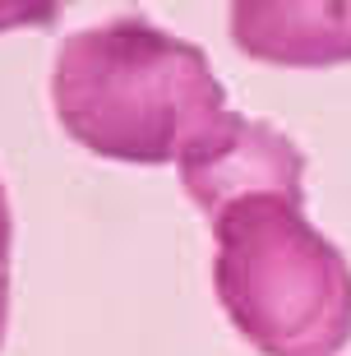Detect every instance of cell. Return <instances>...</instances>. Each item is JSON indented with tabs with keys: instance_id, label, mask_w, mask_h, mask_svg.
Instances as JSON below:
<instances>
[{
	"instance_id": "cell-5",
	"label": "cell",
	"mask_w": 351,
	"mask_h": 356,
	"mask_svg": "<svg viewBox=\"0 0 351 356\" xmlns=\"http://www.w3.org/2000/svg\"><path fill=\"white\" fill-rule=\"evenodd\" d=\"M5 301H10V199L0 185V333H5Z\"/></svg>"
},
{
	"instance_id": "cell-4",
	"label": "cell",
	"mask_w": 351,
	"mask_h": 356,
	"mask_svg": "<svg viewBox=\"0 0 351 356\" xmlns=\"http://www.w3.org/2000/svg\"><path fill=\"white\" fill-rule=\"evenodd\" d=\"M231 38L277 65L351 60V5H231Z\"/></svg>"
},
{
	"instance_id": "cell-1",
	"label": "cell",
	"mask_w": 351,
	"mask_h": 356,
	"mask_svg": "<svg viewBox=\"0 0 351 356\" xmlns=\"http://www.w3.org/2000/svg\"><path fill=\"white\" fill-rule=\"evenodd\" d=\"M51 102L70 139L111 162H181L222 120V83L204 51L148 19L83 28L56 51Z\"/></svg>"
},
{
	"instance_id": "cell-2",
	"label": "cell",
	"mask_w": 351,
	"mask_h": 356,
	"mask_svg": "<svg viewBox=\"0 0 351 356\" xmlns=\"http://www.w3.org/2000/svg\"><path fill=\"white\" fill-rule=\"evenodd\" d=\"M213 287L263 356H333L351 333V268L310 222L305 199L254 195L213 218Z\"/></svg>"
},
{
	"instance_id": "cell-3",
	"label": "cell",
	"mask_w": 351,
	"mask_h": 356,
	"mask_svg": "<svg viewBox=\"0 0 351 356\" xmlns=\"http://www.w3.org/2000/svg\"><path fill=\"white\" fill-rule=\"evenodd\" d=\"M300 167H305L300 148L286 134H277L263 120H245V116L222 111L218 125L185 148L181 181L199 209L209 218H218L222 209H231L240 199H254V195L305 199L300 195Z\"/></svg>"
}]
</instances>
